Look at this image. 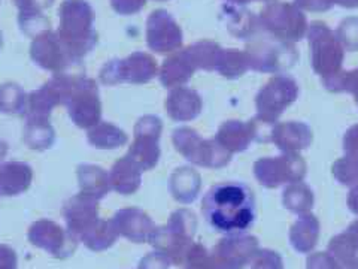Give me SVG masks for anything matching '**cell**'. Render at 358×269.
Here are the masks:
<instances>
[{"instance_id":"3957f363","label":"cell","mask_w":358,"mask_h":269,"mask_svg":"<svg viewBox=\"0 0 358 269\" xmlns=\"http://www.w3.org/2000/svg\"><path fill=\"white\" fill-rule=\"evenodd\" d=\"M260 22L273 38L285 42L300 41L309 27L303 11H300L294 4L285 2L268 4L262 11Z\"/></svg>"},{"instance_id":"52a82bcc","label":"cell","mask_w":358,"mask_h":269,"mask_svg":"<svg viewBox=\"0 0 358 269\" xmlns=\"http://www.w3.org/2000/svg\"><path fill=\"white\" fill-rule=\"evenodd\" d=\"M320 221L315 216L301 214L289 229V242L299 253H310L318 242Z\"/></svg>"},{"instance_id":"30bf717a","label":"cell","mask_w":358,"mask_h":269,"mask_svg":"<svg viewBox=\"0 0 358 269\" xmlns=\"http://www.w3.org/2000/svg\"><path fill=\"white\" fill-rule=\"evenodd\" d=\"M251 269H284V262L273 250H259L251 262Z\"/></svg>"},{"instance_id":"7c38bea8","label":"cell","mask_w":358,"mask_h":269,"mask_svg":"<svg viewBox=\"0 0 358 269\" xmlns=\"http://www.w3.org/2000/svg\"><path fill=\"white\" fill-rule=\"evenodd\" d=\"M308 269H341L338 261L326 251V253H313L308 257Z\"/></svg>"},{"instance_id":"4fadbf2b","label":"cell","mask_w":358,"mask_h":269,"mask_svg":"<svg viewBox=\"0 0 358 269\" xmlns=\"http://www.w3.org/2000/svg\"><path fill=\"white\" fill-rule=\"evenodd\" d=\"M294 5L300 11H310V13H324V11H329L334 5V0H296Z\"/></svg>"},{"instance_id":"d6986e66","label":"cell","mask_w":358,"mask_h":269,"mask_svg":"<svg viewBox=\"0 0 358 269\" xmlns=\"http://www.w3.org/2000/svg\"><path fill=\"white\" fill-rule=\"evenodd\" d=\"M246 2H250V0H246ZM263 2H268V0H263Z\"/></svg>"},{"instance_id":"8992f818","label":"cell","mask_w":358,"mask_h":269,"mask_svg":"<svg viewBox=\"0 0 358 269\" xmlns=\"http://www.w3.org/2000/svg\"><path fill=\"white\" fill-rule=\"evenodd\" d=\"M259 251V241L252 235L233 233L224 238L217 249L220 269H242L252 262Z\"/></svg>"},{"instance_id":"9a60e30c","label":"cell","mask_w":358,"mask_h":269,"mask_svg":"<svg viewBox=\"0 0 358 269\" xmlns=\"http://www.w3.org/2000/svg\"><path fill=\"white\" fill-rule=\"evenodd\" d=\"M346 235V238L352 244L354 249L358 251V220H355L354 223L350 224V228L346 229V232H343Z\"/></svg>"},{"instance_id":"ba28073f","label":"cell","mask_w":358,"mask_h":269,"mask_svg":"<svg viewBox=\"0 0 358 269\" xmlns=\"http://www.w3.org/2000/svg\"><path fill=\"white\" fill-rule=\"evenodd\" d=\"M284 205L296 214H306L313 205V195L306 186L293 183L284 192Z\"/></svg>"},{"instance_id":"9c48e42d","label":"cell","mask_w":358,"mask_h":269,"mask_svg":"<svg viewBox=\"0 0 358 269\" xmlns=\"http://www.w3.org/2000/svg\"><path fill=\"white\" fill-rule=\"evenodd\" d=\"M338 39L341 41L343 50L355 51L358 50V18L345 20L339 26Z\"/></svg>"},{"instance_id":"e0dca14e","label":"cell","mask_w":358,"mask_h":269,"mask_svg":"<svg viewBox=\"0 0 358 269\" xmlns=\"http://www.w3.org/2000/svg\"><path fill=\"white\" fill-rule=\"evenodd\" d=\"M334 4L339 6H343V8H348V9L358 8V0H334Z\"/></svg>"},{"instance_id":"5bb4252c","label":"cell","mask_w":358,"mask_h":269,"mask_svg":"<svg viewBox=\"0 0 358 269\" xmlns=\"http://www.w3.org/2000/svg\"><path fill=\"white\" fill-rule=\"evenodd\" d=\"M339 263L341 269H358V257L357 254H346L342 257H334Z\"/></svg>"},{"instance_id":"ac0fdd59","label":"cell","mask_w":358,"mask_h":269,"mask_svg":"<svg viewBox=\"0 0 358 269\" xmlns=\"http://www.w3.org/2000/svg\"><path fill=\"white\" fill-rule=\"evenodd\" d=\"M5 265H9L6 253H3V250H0V269H8L5 268Z\"/></svg>"},{"instance_id":"277c9868","label":"cell","mask_w":358,"mask_h":269,"mask_svg":"<svg viewBox=\"0 0 358 269\" xmlns=\"http://www.w3.org/2000/svg\"><path fill=\"white\" fill-rule=\"evenodd\" d=\"M294 51L296 50L291 42L273 38L251 42L245 55L252 69L262 72H278L294 64Z\"/></svg>"},{"instance_id":"5b68a950","label":"cell","mask_w":358,"mask_h":269,"mask_svg":"<svg viewBox=\"0 0 358 269\" xmlns=\"http://www.w3.org/2000/svg\"><path fill=\"white\" fill-rule=\"evenodd\" d=\"M297 96V84L288 76H275L268 81L257 97V108L264 123H272L285 106L294 102Z\"/></svg>"},{"instance_id":"2e32d148","label":"cell","mask_w":358,"mask_h":269,"mask_svg":"<svg viewBox=\"0 0 358 269\" xmlns=\"http://www.w3.org/2000/svg\"><path fill=\"white\" fill-rule=\"evenodd\" d=\"M348 207H350V209L354 212V214L358 216V186L350 193Z\"/></svg>"},{"instance_id":"8fae6325","label":"cell","mask_w":358,"mask_h":269,"mask_svg":"<svg viewBox=\"0 0 358 269\" xmlns=\"http://www.w3.org/2000/svg\"><path fill=\"white\" fill-rule=\"evenodd\" d=\"M343 160L346 162V170L348 171L334 172L336 178H338L342 184L358 186V154L350 153L348 157H345Z\"/></svg>"},{"instance_id":"7a4b0ae2","label":"cell","mask_w":358,"mask_h":269,"mask_svg":"<svg viewBox=\"0 0 358 269\" xmlns=\"http://www.w3.org/2000/svg\"><path fill=\"white\" fill-rule=\"evenodd\" d=\"M308 36L313 71L324 78L339 74L345 50L334 32L315 21L308 27Z\"/></svg>"},{"instance_id":"6da1fadb","label":"cell","mask_w":358,"mask_h":269,"mask_svg":"<svg viewBox=\"0 0 358 269\" xmlns=\"http://www.w3.org/2000/svg\"><path fill=\"white\" fill-rule=\"evenodd\" d=\"M201 212L209 226L221 233H243L257 217L252 190L238 181L212 186L201 200Z\"/></svg>"}]
</instances>
